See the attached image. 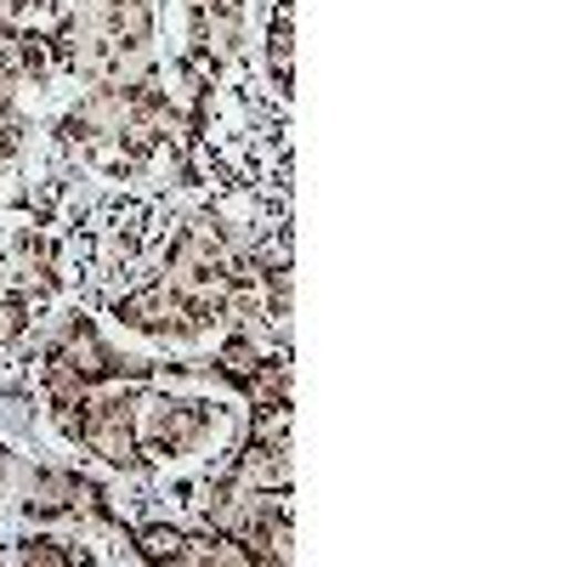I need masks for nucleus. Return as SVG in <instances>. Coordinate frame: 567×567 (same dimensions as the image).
<instances>
[{"label": "nucleus", "mask_w": 567, "mask_h": 567, "mask_svg": "<svg viewBox=\"0 0 567 567\" xmlns=\"http://www.w3.org/2000/svg\"><path fill=\"white\" fill-rule=\"evenodd\" d=\"M216 403L182 392H136V449L142 460H182L216 437Z\"/></svg>", "instance_id": "1"}, {"label": "nucleus", "mask_w": 567, "mask_h": 567, "mask_svg": "<svg viewBox=\"0 0 567 567\" xmlns=\"http://www.w3.org/2000/svg\"><path fill=\"white\" fill-rule=\"evenodd\" d=\"M120 374H142V369H131L125 358H114V352L103 347V336H97V323H91V318H69L58 336H52V347H45V386H52V398H58V392L114 386Z\"/></svg>", "instance_id": "2"}, {"label": "nucleus", "mask_w": 567, "mask_h": 567, "mask_svg": "<svg viewBox=\"0 0 567 567\" xmlns=\"http://www.w3.org/2000/svg\"><path fill=\"white\" fill-rule=\"evenodd\" d=\"M187 40H194L187 58L199 63L205 80L227 74L245 45V0H187Z\"/></svg>", "instance_id": "3"}, {"label": "nucleus", "mask_w": 567, "mask_h": 567, "mask_svg": "<svg viewBox=\"0 0 567 567\" xmlns=\"http://www.w3.org/2000/svg\"><path fill=\"white\" fill-rule=\"evenodd\" d=\"M114 318L125 329H142V336H159V341H199V336H210V323L187 307L165 278H154L148 290H136V296H120Z\"/></svg>", "instance_id": "4"}, {"label": "nucleus", "mask_w": 567, "mask_h": 567, "mask_svg": "<svg viewBox=\"0 0 567 567\" xmlns=\"http://www.w3.org/2000/svg\"><path fill=\"white\" fill-rule=\"evenodd\" d=\"M23 511L34 516V523H58V516H74V511H97V488H91L80 471L45 465L23 488Z\"/></svg>", "instance_id": "5"}, {"label": "nucleus", "mask_w": 567, "mask_h": 567, "mask_svg": "<svg viewBox=\"0 0 567 567\" xmlns=\"http://www.w3.org/2000/svg\"><path fill=\"white\" fill-rule=\"evenodd\" d=\"M290 23H296L290 0H278V7H272V23H267V63H272V85H278V91H290V58H296Z\"/></svg>", "instance_id": "6"}, {"label": "nucleus", "mask_w": 567, "mask_h": 567, "mask_svg": "<svg viewBox=\"0 0 567 567\" xmlns=\"http://www.w3.org/2000/svg\"><path fill=\"white\" fill-rule=\"evenodd\" d=\"M182 545H187L182 528H165V523L136 528V550H142V561H176V567H182Z\"/></svg>", "instance_id": "7"}, {"label": "nucleus", "mask_w": 567, "mask_h": 567, "mask_svg": "<svg viewBox=\"0 0 567 567\" xmlns=\"http://www.w3.org/2000/svg\"><path fill=\"white\" fill-rule=\"evenodd\" d=\"M12 561H74V550H58V539H23Z\"/></svg>", "instance_id": "8"}, {"label": "nucleus", "mask_w": 567, "mask_h": 567, "mask_svg": "<svg viewBox=\"0 0 567 567\" xmlns=\"http://www.w3.org/2000/svg\"><path fill=\"white\" fill-rule=\"evenodd\" d=\"M0 341H7V267H0Z\"/></svg>", "instance_id": "9"}]
</instances>
